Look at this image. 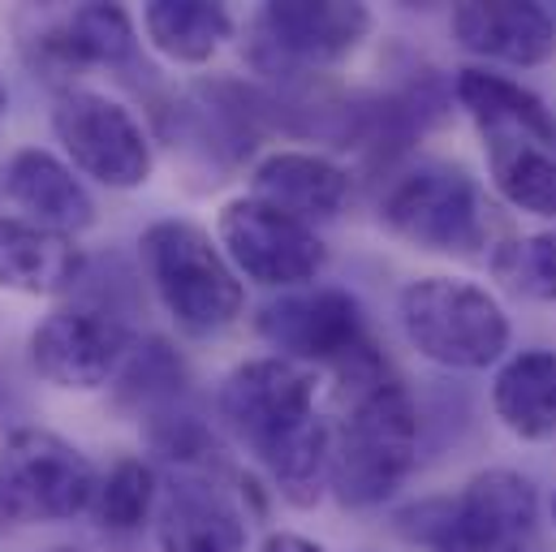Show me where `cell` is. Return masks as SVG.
I'll return each instance as SVG.
<instances>
[{
  "label": "cell",
  "mask_w": 556,
  "mask_h": 552,
  "mask_svg": "<svg viewBox=\"0 0 556 552\" xmlns=\"http://www.w3.org/2000/svg\"><path fill=\"white\" fill-rule=\"evenodd\" d=\"M251 195L298 216V221H306V225H315V221L341 216V208L354 195V177L332 155L280 147V151H268L251 164Z\"/></svg>",
  "instance_id": "cell-15"
},
{
  "label": "cell",
  "mask_w": 556,
  "mask_h": 552,
  "mask_svg": "<svg viewBox=\"0 0 556 552\" xmlns=\"http://www.w3.org/2000/svg\"><path fill=\"white\" fill-rule=\"evenodd\" d=\"M371 30L367 4L345 0H273L247 26V61L280 83L345 61Z\"/></svg>",
  "instance_id": "cell-7"
},
{
  "label": "cell",
  "mask_w": 556,
  "mask_h": 552,
  "mask_svg": "<svg viewBox=\"0 0 556 552\" xmlns=\"http://www.w3.org/2000/svg\"><path fill=\"white\" fill-rule=\"evenodd\" d=\"M453 39L496 65H544L556 52V17L535 0H466L448 17Z\"/></svg>",
  "instance_id": "cell-13"
},
{
  "label": "cell",
  "mask_w": 556,
  "mask_h": 552,
  "mask_svg": "<svg viewBox=\"0 0 556 552\" xmlns=\"http://www.w3.org/2000/svg\"><path fill=\"white\" fill-rule=\"evenodd\" d=\"M142 273L186 337H216L238 324L247 289L220 242L190 221H155L139 238Z\"/></svg>",
  "instance_id": "cell-4"
},
{
  "label": "cell",
  "mask_w": 556,
  "mask_h": 552,
  "mask_svg": "<svg viewBox=\"0 0 556 552\" xmlns=\"http://www.w3.org/2000/svg\"><path fill=\"white\" fill-rule=\"evenodd\" d=\"M260 552H328V549H324V544H315V540H306V536L277 531V536H268V540H264V549Z\"/></svg>",
  "instance_id": "cell-25"
},
{
  "label": "cell",
  "mask_w": 556,
  "mask_h": 552,
  "mask_svg": "<svg viewBox=\"0 0 556 552\" xmlns=\"http://www.w3.org/2000/svg\"><path fill=\"white\" fill-rule=\"evenodd\" d=\"M260 337L277 346L280 359L302 367H328L332 376H345L376 354V341L367 333L363 302L345 289H289L277 302L260 311Z\"/></svg>",
  "instance_id": "cell-8"
},
{
  "label": "cell",
  "mask_w": 556,
  "mask_h": 552,
  "mask_svg": "<svg viewBox=\"0 0 556 552\" xmlns=\"http://www.w3.org/2000/svg\"><path fill=\"white\" fill-rule=\"evenodd\" d=\"M96 466L65 436L17 427L0 453V505L22 523H65L96 505Z\"/></svg>",
  "instance_id": "cell-9"
},
{
  "label": "cell",
  "mask_w": 556,
  "mask_h": 552,
  "mask_svg": "<svg viewBox=\"0 0 556 552\" xmlns=\"http://www.w3.org/2000/svg\"><path fill=\"white\" fill-rule=\"evenodd\" d=\"M380 221L393 238L427 255L475 260L488 247L496 251V203L483 181L453 160H422L406 168L380 199Z\"/></svg>",
  "instance_id": "cell-3"
},
{
  "label": "cell",
  "mask_w": 556,
  "mask_h": 552,
  "mask_svg": "<svg viewBox=\"0 0 556 552\" xmlns=\"http://www.w3.org/2000/svg\"><path fill=\"white\" fill-rule=\"evenodd\" d=\"M397 315L406 341L435 367L488 372L509 350V315L501 298L462 276H418L402 289Z\"/></svg>",
  "instance_id": "cell-5"
},
{
  "label": "cell",
  "mask_w": 556,
  "mask_h": 552,
  "mask_svg": "<svg viewBox=\"0 0 556 552\" xmlns=\"http://www.w3.org/2000/svg\"><path fill=\"white\" fill-rule=\"evenodd\" d=\"M160 501V479L155 471L142 462V457H122L113 462V471L100 479L96 488V523L104 531H117V536H130L147 523V514L155 510Z\"/></svg>",
  "instance_id": "cell-23"
},
{
  "label": "cell",
  "mask_w": 556,
  "mask_h": 552,
  "mask_svg": "<svg viewBox=\"0 0 556 552\" xmlns=\"http://www.w3.org/2000/svg\"><path fill=\"white\" fill-rule=\"evenodd\" d=\"M142 35L173 65H207L233 35V17L212 0H155L142 9Z\"/></svg>",
  "instance_id": "cell-21"
},
{
  "label": "cell",
  "mask_w": 556,
  "mask_h": 552,
  "mask_svg": "<svg viewBox=\"0 0 556 552\" xmlns=\"http://www.w3.org/2000/svg\"><path fill=\"white\" fill-rule=\"evenodd\" d=\"M488 177L492 190L540 221H556V142L540 138H488Z\"/></svg>",
  "instance_id": "cell-22"
},
{
  "label": "cell",
  "mask_w": 556,
  "mask_h": 552,
  "mask_svg": "<svg viewBox=\"0 0 556 552\" xmlns=\"http://www.w3.org/2000/svg\"><path fill=\"white\" fill-rule=\"evenodd\" d=\"M492 276L518 298H535V302L556 306V225L501 242L492 251Z\"/></svg>",
  "instance_id": "cell-24"
},
{
  "label": "cell",
  "mask_w": 556,
  "mask_h": 552,
  "mask_svg": "<svg viewBox=\"0 0 556 552\" xmlns=\"http://www.w3.org/2000/svg\"><path fill=\"white\" fill-rule=\"evenodd\" d=\"M337 393L341 414L332 423L328 488L350 510H376L415 471L418 406L384 359L337 376Z\"/></svg>",
  "instance_id": "cell-2"
},
{
  "label": "cell",
  "mask_w": 556,
  "mask_h": 552,
  "mask_svg": "<svg viewBox=\"0 0 556 552\" xmlns=\"http://www.w3.org/2000/svg\"><path fill=\"white\" fill-rule=\"evenodd\" d=\"M220 418L255 453L289 505H315L328 488L332 423L319 414V380L280 354L233 367L220 385Z\"/></svg>",
  "instance_id": "cell-1"
},
{
  "label": "cell",
  "mask_w": 556,
  "mask_h": 552,
  "mask_svg": "<svg viewBox=\"0 0 556 552\" xmlns=\"http://www.w3.org/2000/svg\"><path fill=\"white\" fill-rule=\"evenodd\" d=\"M402 523H415L410 536L431 552H527L540 527V492L522 471L492 466Z\"/></svg>",
  "instance_id": "cell-6"
},
{
  "label": "cell",
  "mask_w": 556,
  "mask_h": 552,
  "mask_svg": "<svg viewBox=\"0 0 556 552\" xmlns=\"http://www.w3.org/2000/svg\"><path fill=\"white\" fill-rule=\"evenodd\" d=\"M4 104H9V96H4V87H0V113H4Z\"/></svg>",
  "instance_id": "cell-27"
},
{
  "label": "cell",
  "mask_w": 556,
  "mask_h": 552,
  "mask_svg": "<svg viewBox=\"0 0 556 552\" xmlns=\"http://www.w3.org/2000/svg\"><path fill=\"white\" fill-rule=\"evenodd\" d=\"M83 276V251L74 238L39 229L22 216L0 221V289L48 298L65 293Z\"/></svg>",
  "instance_id": "cell-18"
},
{
  "label": "cell",
  "mask_w": 556,
  "mask_h": 552,
  "mask_svg": "<svg viewBox=\"0 0 556 552\" xmlns=\"http://www.w3.org/2000/svg\"><path fill=\"white\" fill-rule=\"evenodd\" d=\"M0 195L9 199V208L22 212V221L65 238L83 234L96 221V199L83 186V177H74L70 164L39 147H22L9 155L0 173Z\"/></svg>",
  "instance_id": "cell-14"
},
{
  "label": "cell",
  "mask_w": 556,
  "mask_h": 552,
  "mask_svg": "<svg viewBox=\"0 0 556 552\" xmlns=\"http://www.w3.org/2000/svg\"><path fill=\"white\" fill-rule=\"evenodd\" d=\"M492 414L518 440L556 436V350H518L501 363L492 380Z\"/></svg>",
  "instance_id": "cell-19"
},
{
  "label": "cell",
  "mask_w": 556,
  "mask_h": 552,
  "mask_svg": "<svg viewBox=\"0 0 556 552\" xmlns=\"http://www.w3.org/2000/svg\"><path fill=\"white\" fill-rule=\"evenodd\" d=\"M130 328L117 315L91 306H65L30 333V363L56 389L91 393L109 385L130 363Z\"/></svg>",
  "instance_id": "cell-12"
},
{
  "label": "cell",
  "mask_w": 556,
  "mask_h": 552,
  "mask_svg": "<svg viewBox=\"0 0 556 552\" xmlns=\"http://www.w3.org/2000/svg\"><path fill=\"white\" fill-rule=\"evenodd\" d=\"M216 242L233 273L264 289H306L328 264V247L315 225L280 212L273 203L242 195L229 199L216 216Z\"/></svg>",
  "instance_id": "cell-10"
},
{
  "label": "cell",
  "mask_w": 556,
  "mask_h": 552,
  "mask_svg": "<svg viewBox=\"0 0 556 552\" xmlns=\"http://www.w3.org/2000/svg\"><path fill=\"white\" fill-rule=\"evenodd\" d=\"M160 552H247V518L238 505L207 479L181 475L155 510Z\"/></svg>",
  "instance_id": "cell-16"
},
{
  "label": "cell",
  "mask_w": 556,
  "mask_h": 552,
  "mask_svg": "<svg viewBox=\"0 0 556 552\" xmlns=\"http://www.w3.org/2000/svg\"><path fill=\"white\" fill-rule=\"evenodd\" d=\"M548 514H553V523H556V492H553V501H548Z\"/></svg>",
  "instance_id": "cell-26"
},
{
  "label": "cell",
  "mask_w": 556,
  "mask_h": 552,
  "mask_svg": "<svg viewBox=\"0 0 556 552\" xmlns=\"http://www.w3.org/2000/svg\"><path fill=\"white\" fill-rule=\"evenodd\" d=\"M52 130L61 138L74 168L109 190H139L151 177V138L142 122L113 96L70 87L56 96Z\"/></svg>",
  "instance_id": "cell-11"
},
{
  "label": "cell",
  "mask_w": 556,
  "mask_h": 552,
  "mask_svg": "<svg viewBox=\"0 0 556 552\" xmlns=\"http://www.w3.org/2000/svg\"><path fill=\"white\" fill-rule=\"evenodd\" d=\"M39 48L56 61V65H109L122 70L139 57V30L130 9L122 4H78L65 17H56V26L43 30Z\"/></svg>",
  "instance_id": "cell-20"
},
{
  "label": "cell",
  "mask_w": 556,
  "mask_h": 552,
  "mask_svg": "<svg viewBox=\"0 0 556 552\" xmlns=\"http://www.w3.org/2000/svg\"><path fill=\"white\" fill-rule=\"evenodd\" d=\"M453 96L457 104L466 109V117L475 122L479 138H540V142H556V117L548 113V104L505 78V74H492V70H479V65H466L457 70L453 78Z\"/></svg>",
  "instance_id": "cell-17"
}]
</instances>
